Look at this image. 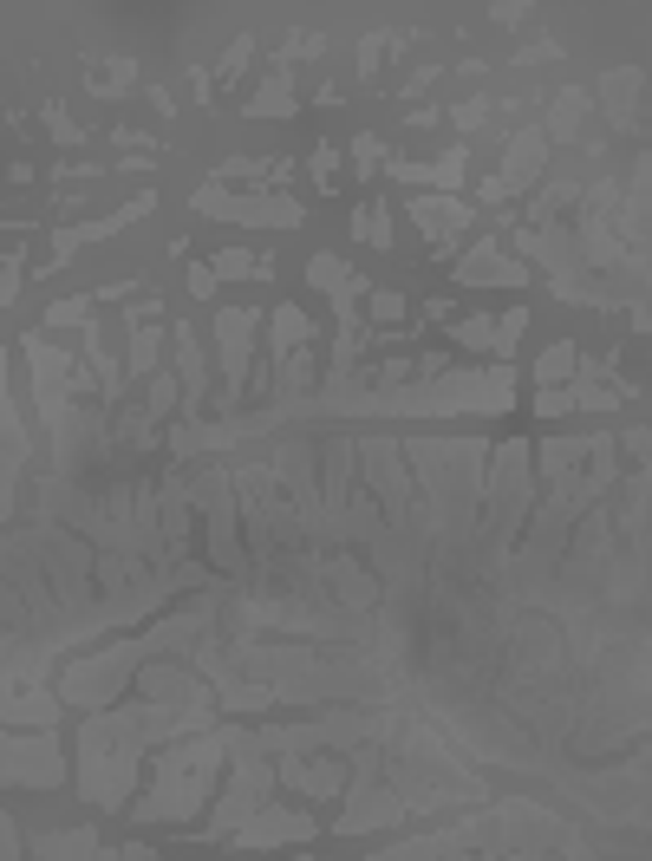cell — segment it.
Masks as SVG:
<instances>
[{
  "instance_id": "cell-1",
  "label": "cell",
  "mask_w": 652,
  "mask_h": 861,
  "mask_svg": "<svg viewBox=\"0 0 652 861\" xmlns=\"http://www.w3.org/2000/svg\"><path fill=\"white\" fill-rule=\"evenodd\" d=\"M287 836H306V815H255L248 822V842H287Z\"/></svg>"
},
{
  "instance_id": "cell-2",
  "label": "cell",
  "mask_w": 652,
  "mask_h": 861,
  "mask_svg": "<svg viewBox=\"0 0 652 861\" xmlns=\"http://www.w3.org/2000/svg\"><path fill=\"white\" fill-rule=\"evenodd\" d=\"M275 333H281V339H275L281 352H287V346H300V333H306V327H300V313H294V307H281V313H275Z\"/></svg>"
},
{
  "instance_id": "cell-3",
  "label": "cell",
  "mask_w": 652,
  "mask_h": 861,
  "mask_svg": "<svg viewBox=\"0 0 652 861\" xmlns=\"http://www.w3.org/2000/svg\"><path fill=\"white\" fill-rule=\"evenodd\" d=\"M561 372H574V346H555L548 360H542V379H548V385H555Z\"/></svg>"
}]
</instances>
